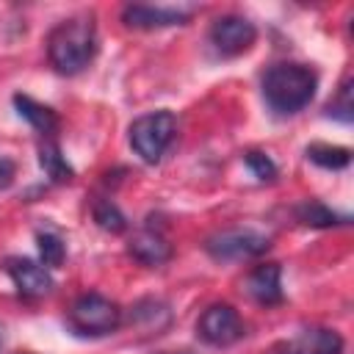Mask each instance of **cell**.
<instances>
[{"label":"cell","instance_id":"cell-4","mask_svg":"<svg viewBox=\"0 0 354 354\" xmlns=\"http://www.w3.org/2000/svg\"><path fill=\"white\" fill-rule=\"evenodd\" d=\"M66 321L75 335L83 337H102L119 329L122 324V310L116 301H111L102 293H83L72 301Z\"/></svg>","mask_w":354,"mask_h":354},{"label":"cell","instance_id":"cell-5","mask_svg":"<svg viewBox=\"0 0 354 354\" xmlns=\"http://www.w3.org/2000/svg\"><path fill=\"white\" fill-rule=\"evenodd\" d=\"M196 337L207 346H232L243 337V318L238 315V310L227 301H216L210 307L202 310L199 321H196Z\"/></svg>","mask_w":354,"mask_h":354},{"label":"cell","instance_id":"cell-20","mask_svg":"<svg viewBox=\"0 0 354 354\" xmlns=\"http://www.w3.org/2000/svg\"><path fill=\"white\" fill-rule=\"evenodd\" d=\"M351 111H354V102H351V80L346 77L340 83V88H337V97L326 105V116H335L340 122H351V116H354Z\"/></svg>","mask_w":354,"mask_h":354},{"label":"cell","instance_id":"cell-2","mask_svg":"<svg viewBox=\"0 0 354 354\" xmlns=\"http://www.w3.org/2000/svg\"><path fill=\"white\" fill-rule=\"evenodd\" d=\"M315 88H318L315 69L304 64H288V61L268 66L260 80L263 100L268 111H274L277 116H293L304 111L313 102Z\"/></svg>","mask_w":354,"mask_h":354},{"label":"cell","instance_id":"cell-3","mask_svg":"<svg viewBox=\"0 0 354 354\" xmlns=\"http://www.w3.org/2000/svg\"><path fill=\"white\" fill-rule=\"evenodd\" d=\"M177 136V116L171 111H152L130 122L127 138L144 163H158Z\"/></svg>","mask_w":354,"mask_h":354},{"label":"cell","instance_id":"cell-1","mask_svg":"<svg viewBox=\"0 0 354 354\" xmlns=\"http://www.w3.org/2000/svg\"><path fill=\"white\" fill-rule=\"evenodd\" d=\"M97 53V25L91 14H77L58 22L47 36V58L58 75L83 72Z\"/></svg>","mask_w":354,"mask_h":354},{"label":"cell","instance_id":"cell-13","mask_svg":"<svg viewBox=\"0 0 354 354\" xmlns=\"http://www.w3.org/2000/svg\"><path fill=\"white\" fill-rule=\"evenodd\" d=\"M14 108H17V113H19L33 130H39L44 138H53V136H55V130H58L61 122H58V113H55L53 108L36 102V100L28 97V94H14Z\"/></svg>","mask_w":354,"mask_h":354},{"label":"cell","instance_id":"cell-9","mask_svg":"<svg viewBox=\"0 0 354 354\" xmlns=\"http://www.w3.org/2000/svg\"><path fill=\"white\" fill-rule=\"evenodd\" d=\"M274 354H343V337L335 329L313 326L299 332L296 337L279 343Z\"/></svg>","mask_w":354,"mask_h":354},{"label":"cell","instance_id":"cell-6","mask_svg":"<svg viewBox=\"0 0 354 354\" xmlns=\"http://www.w3.org/2000/svg\"><path fill=\"white\" fill-rule=\"evenodd\" d=\"M271 241L254 230H227L205 241V252L213 260H249L268 252Z\"/></svg>","mask_w":354,"mask_h":354},{"label":"cell","instance_id":"cell-12","mask_svg":"<svg viewBox=\"0 0 354 354\" xmlns=\"http://www.w3.org/2000/svg\"><path fill=\"white\" fill-rule=\"evenodd\" d=\"M127 254L138 260L141 266H163L171 260V243L158 232V230H138L127 241Z\"/></svg>","mask_w":354,"mask_h":354},{"label":"cell","instance_id":"cell-18","mask_svg":"<svg viewBox=\"0 0 354 354\" xmlns=\"http://www.w3.org/2000/svg\"><path fill=\"white\" fill-rule=\"evenodd\" d=\"M36 243H39V254H41L44 268H58L64 263L66 246H64V241L55 232H39L36 235Z\"/></svg>","mask_w":354,"mask_h":354},{"label":"cell","instance_id":"cell-19","mask_svg":"<svg viewBox=\"0 0 354 354\" xmlns=\"http://www.w3.org/2000/svg\"><path fill=\"white\" fill-rule=\"evenodd\" d=\"M243 163L249 166V171H252L260 183H271V180H277V166H274V160H271L266 152H260V149H249V152H243Z\"/></svg>","mask_w":354,"mask_h":354},{"label":"cell","instance_id":"cell-21","mask_svg":"<svg viewBox=\"0 0 354 354\" xmlns=\"http://www.w3.org/2000/svg\"><path fill=\"white\" fill-rule=\"evenodd\" d=\"M14 177H17V166H14V160L0 155V191H6V188L14 183Z\"/></svg>","mask_w":354,"mask_h":354},{"label":"cell","instance_id":"cell-14","mask_svg":"<svg viewBox=\"0 0 354 354\" xmlns=\"http://www.w3.org/2000/svg\"><path fill=\"white\" fill-rule=\"evenodd\" d=\"M39 166H41L44 174H47L53 183H58V185L72 183V177H75V169L69 166V160L64 158L61 147H58L53 138H44V141L39 144Z\"/></svg>","mask_w":354,"mask_h":354},{"label":"cell","instance_id":"cell-22","mask_svg":"<svg viewBox=\"0 0 354 354\" xmlns=\"http://www.w3.org/2000/svg\"><path fill=\"white\" fill-rule=\"evenodd\" d=\"M163 354H194V351H188V348H183V351H163Z\"/></svg>","mask_w":354,"mask_h":354},{"label":"cell","instance_id":"cell-10","mask_svg":"<svg viewBox=\"0 0 354 354\" xmlns=\"http://www.w3.org/2000/svg\"><path fill=\"white\" fill-rule=\"evenodd\" d=\"M249 299H254L263 307L279 304L282 301V266L279 263H260L249 271L243 282Z\"/></svg>","mask_w":354,"mask_h":354},{"label":"cell","instance_id":"cell-11","mask_svg":"<svg viewBox=\"0 0 354 354\" xmlns=\"http://www.w3.org/2000/svg\"><path fill=\"white\" fill-rule=\"evenodd\" d=\"M122 22L136 30H158V28H171V25H185L188 14L177 8H158V6H124L122 8Z\"/></svg>","mask_w":354,"mask_h":354},{"label":"cell","instance_id":"cell-8","mask_svg":"<svg viewBox=\"0 0 354 354\" xmlns=\"http://www.w3.org/2000/svg\"><path fill=\"white\" fill-rule=\"evenodd\" d=\"M6 271H8L14 288H17V293L22 299H41V296H47L53 290L50 271L41 263L30 260V257H8Z\"/></svg>","mask_w":354,"mask_h":354},{"label":"cell","instance_id":"cell-16","mask_svg":"<svg viewBox=\"0 0 354 354\" xmlns=\"http://www.w3.org/2000/svg\"><path fill=\"white\" fill-rule=\"evenodd\" d=\"M296 218L304 227H335V224H346V216H337L335 210H329L324 202L318 199H304L301 205H296Z\"/></svg>","mask_w":354,"mask_h":354},{"label":"cell","instance_id":"cell-7","mask_svg":"<svg viewBox=\"0 0 354 354\" xmlns=\"http://www.w3.org/2000/svg\"><path fill=\"white\" fill-rule=\"evenodd\" d=\"M254 39H257L254 25L238 14H224L210 25V44L224 58H235V55L249 53Z\"/></svg>","mask_w":354,"mask_h":354},{"label":"cell","instance_id":"cell-15","mask_svg":"<svg viewBox=\"0 0 354 354\" xmlns=\"http://www.w3.org/2000/svg\"><path fill=\"white\" fill-rule=\"evenodd\" d=\"M304 155H307L310 163H315L321 169H332V171L346 169L351 163V149L348 147H337V144H321L318 141V144H310L304 149Z\"/></svg>","mask_w":354,"mask_h":354},{"label":"cell","instance_id":"cell-17","mask_svg":"<svg viewBox=\"0 0 354 354\" xmlns=\"http://www.w3.org/2000/svg\"><path fill=\"white\" fill-rule=\"evenodd\" d=\"M91 216H94L97 227L105 230V232L119 235V232L127 230V218H124V213L116 207V202H111V199H105V196L94 199V205H91Z\"/></svg>","mask_w":354,"mask_h":354}]
</instances>
